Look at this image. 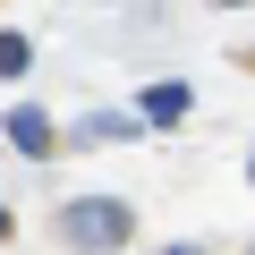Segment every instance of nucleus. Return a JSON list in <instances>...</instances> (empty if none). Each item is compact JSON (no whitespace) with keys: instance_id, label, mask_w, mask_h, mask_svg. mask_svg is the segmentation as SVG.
Returning a JSON list of instances; mask_svg holds the SVG:
<instances>
[{"instance_id":"nucleus-4","label":"nucleus","mask_w":255,"mask_h":255,"mask_svg":"<svg viewBox=\"0 0 255 255\" xmlns=\"http://www.w3.org/2000/svg\"><path fill=\"white\" fill-rule=\"evenodd\" d=\"M34 68V51H26V34H0V77H26Z\"/></svg>"},{"instance_id":"nucleus-1","label":"nucleus","mask_w":255,"mask_h":255,"mask_svg":"<svg viewBox=\"0 0 255 255\" xmlns=\"http://www.w3.org/2000/svg\"><path fill=\"white\" fill-rule=\"evenodd\" d=\"M128 230H136V213H128L119 196H77V204L60 213V238H68V247H94V255L128 247Z\"/></svg>"},{"instance_id":"nucleus-9","label":"nucleus","mask_w":255,"mask_h":255,"mask_svg":"<svg viewBox=\"0 0 255 255\" xmlns=\"http://www.w3.org/2000/svg\"><path fill=\"white\" fill-rule=\"evenodd\" d=\"M247 68H255V51H247Z\"/></svg>"},{"instance_id":"nucleus-3","label":"nucleus","mask_w":255,"mask_h":255,"mask_svg":"<svg viewBox=\"0 0 255 255\" xmlns=\"http://www.w3.org/2000/svg\"><path fill=\"white\" fill-rule=\"evenodd\" d=\"M187 102H196L187 85H145V119H153V128H179V119H187Z\"/></svg>"},{"instance_id":"nucleus-2","label":"nucleus","mask_w":255,"mask_h":255,"mask_svg":"<svg viewBox=\"0 0 255 255\" xmlns=\"http://www.w3.org/2000/svg\"><path fill=\"white\" fill-rule=\"evenodd\" d=\"M9 145H17L26 162H51V153H60V136H51L43 111H9Z\"/></svg>"},{"instance_id":"nucleus-5","label":"nucleus","mask_w":255,"mask_h":255,"mask_svg":"<svg viewBox=\"0 0 255 255\" xmlns=\"http://www.w3.org/2000/svg\"><path fill=\"white\" fill-rule=\"evenodd\" d=\"M162 255H204V247H162Z\"/></svg>"},{"instance_id":"nucleus-8","label":"nucleus","mask_w":255,"mask_h":255,"mask_svg":"<svg viewBox=\"0 0 255 255\" xmlns=\"http://www.w3.org/2000/svg\"><path fill=\"white\" fill-rule=\"evenodd\" d=\"M247 179H255V153H247Z\"/></svg>"},{"instance_id":"nucleus-6","label":"nucleus","mask_w":255,"mask_h":255,"mask_svg":"<svg viewBox=\"0 0 255 255\" xmlns=\"http://www.w3.org/2000/svg\"><path fill=\"white\" fill-rule=\"evenodd\" d=\"M221 9H255V0H221Z\"/></svg>"},{"instance_id":"nucleus-7","label":"nucleus","mask_w":255,"mask_h":255,"mask_svg":"<svg viewBox=\"0 0 255 255\" xmlns=\"http://www.w3.org/2000/svg\"><path fill=\"white\" fill-rule=\"evenodd\" d=\"M9 230H17V221H9V213H0V238H9Z\"/></svg>"}]
</instances>
